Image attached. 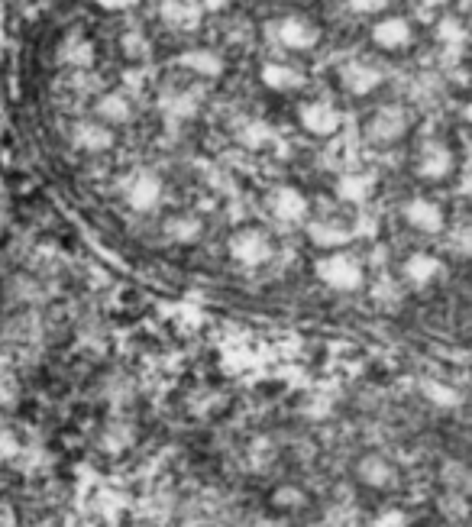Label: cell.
I'll list each match as a JSON object with an SVG mask.
<instances>
[{
  "label": "cell",
  "instance_id": "obj_1",
  "mask_svg": "<svg viewBox=\"0 0 472 527\" xmlns=\"http://www.w3.org/2000/svg\"><path fill=\"white\" fill-rule=\"evenodd\" d=\"M314 272L327 288L346 291V295L366 285V272H363V266H359V259H353L350 253H333V256L317 259Z\"/></svg>",
  "mask_w": 472,
  "mask_h": 527
},
{
  "label": "cell",
  "instance_id": "obj_2",
  "mask_svg": "<svg viewBox=\"0 0 472 527\" xmlns=\"http://www.w3.org/2000/svg\"><path fill=\"white\" fill-rule=\"evenodd\" d=\"M227 246H230V256L240 262V266H246V269L266 266V262L272 259V240L262 230H256V227L236 230Z\"/></svg>",
  "mask_w": 472,
  "mask_h": 527
},
{
  "label": "cell",
  "instance_id": "obj_3",
  "mask_svg": "<svg viewBox=\"0 0 472 527\" xmlns=\"http://www.w3.org/2000/svg\"><path fill=\"white\" fill-rule=\"evenodd\" d=\"M408 130H411L408 110L405 107H395V104L379 107L376 114L369 117V123H366V133H369L372 143H398Z\"/></svg>",
  "mask_w": 472,
  "mask_h": 527
},
{
  "label": "cell",
  "instance_id": "obj_4",
  "mask_svg": "<svg viewBox=\"0 0 472 527\" xmlns=\"http://www.w3.org/2000/svg\"><path fill=\"white\" fill-rule=\"evenodd\" d=\"M275 39H279V46L291 49V52H308L321 43V30L308 20V17H282L275 20Z\"/></svg>",
  "mask_w": 472,
  "mask_h": 527
},
{
  "label": "cell",
  "instance_id": "obj_5",
  "mask_svg": "<svg viewBox=\"0 0 472 527\" xmlns=\"http://www.w3.org/2000/svg\"><path fill=\"white\" fill-rule=\"evenodd\" d=\"M456 169V156L450 143L443 140H427L421 143V152H418V175L427 178V182H443V178H450Z\"/></svg>",
  "mask_w": 472,
  "mask_h": 527
},
{
  "label": "cell",
  "instance_id": "obj_6",
  "mask_svg": "<svg viewBox=\"0 0 472 527\" xmlns=\"http://www.w3.org/2000/svg\"><path fill=\"white\" fill-rule=\"evenodd\" d=\"M298 120H301V127L308 130L311 136H317V140H327V136H333L343 127V114L333 104H327V101L301 104Z\"/></svg>",
  "mask_w": 472,
  "mask_h": 527
},
{
  "label": "cell",
  "instance_id": "obj_7",
  "mask_svg": "<svg viewBox=\"0 0 472 527\" xmlns=\"http://www.w3.org/2000/svg\"><path fill=\"white\" fill-rule=\"evenodd\" d=\"M123 198L133 207L136 214H149L156 211L159 201H162V182L156 172H136L130 175L127 188H123Z\"/></svg>",
  "mask_w": 472,
  "mask_h": 527
},
{
  "label": "cell",
  "instance_id": "obj_8",
  "mask_svg": "<svg viewBox=\"0 0 472 527\" xmlns=\"http://www.w3.org/2000/svg\"><path fill=\"white\" fill-rule=\"evenodd\" d=\"M382 81H385L382 68L369 65V62L353 59V62H346V65L340 68V88L350 91V94H356V97H366V94H372V91H379Z\"/></svg>",
  "mask_w": 472,
  "mask_h": 527
},
{
  "label": "cell",
  "instance_id": "obj_9",
  "mask_svg": "<svg viewBox=\"0 0 472 527\" xmlns=\"http://www.w3.org/2000/svg\"><path fill=\"white\" fill-rule=\"evenodd\" d=\"M401 214H405L408 227L421 230V233H430V237L447 227V217H443L440 204H434L430 198H411V201H405Z\"/></svg>",
  "mask_w": 472,
  "mask_h": 527
},
{
  "label": "cell",
  "instance_id": "obj_10",
  "mask_svg": "<svg viewBox=\"0 0 472 527\" xmlns=\"http://www.w3.org/2000/svg\"><path fill=\"white\" fill-rule=\"evenodd\" d=\"M159 17H162L165 26H172V30L194 33L201 26L204 7L198 4V0H162V4H159Z\"/></svg>",
  "mask_w": 472,
  "mask_h": 527
},
{
  "label": "cell",
  "instance_id": "obj_11",
  "mask_svg": "<svg viewBox=\"0 0 472 527\" xmlns=\"http://www.w3.org/2000/svg\"><path fill=\"white\" fill-rule=\"evenodd\" d=\"M308 211H311V204L298 188L282 185L272 191V214L279 217L282 224H301V220H308Z\"/></svg>",
  "mask_w": 472,
  "mask_h": 527
},
{
  "label": "cell",
  "instance_id": "obj_12",
  "mask_svg": "<svg viewBox=\"0 0 472 527\" xmlns=\"http://www.w3.org/2000/svg\"><path fill=\"white\" fill-rule=\"evenodd\" d=\"M72 146L78 152H91V156H97V152H107L110 146H114V130H110L107 123L81 120L72 127Z\"/></svg>",
  "mask_w": 472,
  "mask_h": 527
},
{
  "label": "cell",
  "instance_id": "obj_13",
  "mask_svg": "<svg viewBox=\"0 0 472 527\" xmlns=\"http://www.w3.org/2000/svg\"><path fill=\"white\" fill-rule=\"evenodd\" d=\"M414 39V30L405 17H385L372 26V43L379 49H388V52H398V49H408Z\"/></svg>",
  "mask_w": 472,
  "mask_h": 527
},
{
  "label": "cell",
  "instance_id": "obj_14",
  "mask_svg": "<svg viewBox=\"0 0 472 527\" xmlns=\"http://www.w3.org/2000/svg\"><path fill=\"white\" fill-rule=\"evenodd\" d=\"M356 473H359V482L369 485V489H388V485L398 482V469L382 453L363 456V460H359V466H356Z\"/></svg>",
  "mask_w": 472,
  "mask_h": 527
},
{
  "label": "cell",
  "instance_id": "obj_15",
  "mask_svg": "<svg viewBox=\"0 0 472 527\" xmlns=\"http://www.w3.org/2000/svg\"><path fill=\"white\" fill-rule=\"evenodd\" d=\"M259 78H262V85H266L269 91H279V94L301 91L304 85H308V78H304L298 68H291L285 62H266L259 68Z\"/></svg>",
  "mask_w": 472,
  "mask_h": 527
},
{
  "label": "cell",
  "instance_id": "obj_16",
  "mask_svg": "<svg viewBox=\"0 0 472 527\" xmlns=\"http://www.w3.org/2000/svg\"><path fill=\"white\" fill-rule=\"evenodd\" d=\"M178 65L188 68V72H194V75H201V78H220L227 72L224 55L214 49H188L178 55Z\"/></svg>",
  "mask_w": 472,
  "mask_h": 527
},
{
  "label": "cell",
  "instance_id": "obj_17",
  "mask_svg": "<svg viewBox=\"0 0 472 527\" xmlns=\"http://www.w3.org/2000/svg\"><path fill=\"white\" fill-rule=\"evenodd\" d=\"M376 191V175L372 172H346L337 182V198L346 204H363Z\"/></svg>",
  "mask_w": 472,
  "mask_h": 527
},
{
  "label": "cell",
  "instance_id": "obj_18",
  "mask_svg": "<svg viewBox=\"0 0 472 527\" xmlns=\"http://www.w3.org/2000/svg\"><path fill=\"white\" fill-rule=\"evenodd\" d=\"M94 114H97V120H101V123H107V127H117V123H127L133 117V104H130L127 94L110 91V94H104L101 101L94 104Z\"/></svg>",
  "mask_w": 472,
  "mask_h": 527
},
{
  "label": "cell",
  "instance_id": "obj_19",
  "mask_svg": "<svg viewBox=\"0 0 472 527\" xmlns=\"http://www.w3.org/2000/svg\"><path fill=\"white\" fill-rule=\"evenodd\" d=\"M401 272H405V279L411 285L424 288V285H430L443 272V262L437 256H430V253H411L405 259V269H401Z\"/></svg>",
  "mask_w": 472,
  "mask_h": 527
},
{
  "label": "cell",
  "instance_id": "obj_20",
  "mask_svg": "<svg viewBox=\"0 0 472 527\" xmlns=\"http://www.w3.org/2000/svg\"><path fill=\"white\" fill-rule=\"evenodd\" d=\"M308 237H311V243L324 246V249H340L353 240V230L343 224H333V220H314V224L308 227Z\"/></svg>",
  "mask_w": 472,
  "mask_h": 527
},
{
  "label": "cell",
  "instance_id": "obj_21",
  "mask_svg": "<svg viewBox=\"0 0 472 527\" xmlns=\"http://www.w3.org/2000/svg\"><path fill=\"white\" fill-rule=\"evenodd\" d=\"M159 110L172 123H185V120L198 117V101H194V94H188V91H172L159 101Z\"/></svg>",
  "mask_w": 472,
  "mask_h": 527
},
{
  "label": "cell",
  "instance_id": "obj_22",
  "mask_svg": "<svg viewBox=\"0 0 472 527\" xmlns=\"http://www.w3.org/2000/svg\"><path fill=\"white\" fill-rule=\"evenodd\" d=\"M59 62L62 65H75V68H88L94 65V43L85 36L72 33L65 39V43L59 46Z\"/></svg>",
  "mask_w": 472,
  "mask_h": 527
},
{
  "label": "cell",
  "instance_id": "obj_23",
  "mask_svg": "<svg viewBox=\"0 0 472 527\" xmlns=\"http://www.w3.org/2000/svg\"><path fill=\"white\" fill-rule=\"evenodd\" d=\"M201 233H204V224H201L198 217H188V214L172 217L169 224H165V237H169L172 243H182V246L198 243V240H201Z\"/></svg>",
  "mask_w": 472,
  "mask_h": 527
},
{
  "label": "cell",
  "instance_id": "obj_24",
  "mask_svg": "<svg viewBox=\"0 0 472 527\" xmlns=\"http://www.w3.org/2000/svg\"><path fill=\"white\" fill-rule=\"evenodd\" d=\"M236 140H240L246 149H262L272 140V127L266 120H246L240 130H236Z\"/></svg>",
  "mask_w": 472,
  "mask_h": 527
},
{
  "label": "cell",
  "instance_id": "obj_25",
  "mask_svg": "<svg viewBox=\"0 0 472 527\" xmlns=\"http://www.w3.org/2000/svg\"><path fill=\"white\" fill-rule=\"evenodd\" d=\"M424 392H427L430 401H434V405H440V408H456V405H460V392H453V388H443V385L427 382Z\"/></svg>",
  "mask_w": 472,
  "mask_h": 527
},
{
  "label": "cell",
  "instance_id": "obj_26",
  "mask_svg": "<svg viewBox=\"0 0 472 527\" xmlns=\"http://www.w3.org/2000/svg\"><path fill=\"white\" fill-rule=\"evenodd\" d=\"M437 36H440L447 46H456V43H463V39H466V26L456 20V17H447V20L437 26Z\"/></svg>",
  "mask_w": 472,
  "mask_h": 527
},
{
  "label": "cell",
  "instance_id": "obj_27",
  "mask_svg": "<svg viewBox=\"0 0 472 527\" xmlns=\"http://www.w3.org/2000/svg\"><path fill=\"white\" fill-rule=\"evenodd\" d=\"M275 505H279V508H301L304 505V492L301 489H288V485H285V489L275 492Z\"/></svg>",
  "mask_w": 472,
  "mask_h": 527
},
{
  "label": "cell",
  "instance_id": "obj_28",
  "mask_svg": "<svg viewBox=\"0 0 472 527\" xmlns=\"http://www.w3.org/2000/svg\"><path fill=\"white\" fill-rule=\"evenodd\" d=\"M372 527H408V515L401 508H388L376 518V524H372Z\"/></svg>",
  "mask_w": 472,
  "mask_h": 527
},
{
  "label": "cell",
  "instance_id": "obj_29",
  "mask_svg": "<svg viewBox=\"0 0 472 527\" xmlns=\"http://www.w3.org/2000/svg\"><path fill=\"white\" fill-rule=\"evenodd\" d=\"M346 4H350L353 13H366L369 17V13H382L392 0H346Z\"/></svg>",
  "mask_w": 472,
  "mask_h": 527
},
{
  "label": "cell",
  "instance_id": "obj_30",
  "mask_svg": "<svg viewBox=\"0 0 472 527\" xmlns=\"http://www.w3.org/2000/svg\"><path fill=\"white\" fill-rule=\"evenodd\" d=\"M101 10H110V13H123V10H133L140 0H94Z\"/></svg>",
  "mask_w": 472,
  "mask_h": 527
},
{
  "label": "cell",
  "instance_id": "obj_31",
  "mask_svg": "<svg viewBox=\"0 0 472 527\" xmlns=\"http://www.w3.org/2000/svg\"><path fill=\"white\" fill-rule=\"evenodd\" d=\"M123 46H127V49H123V52H127V55H143L146 49V39L143 36H133V33H127V36H123Z\"/></svg>",
  "mask_w": 472,
  "mask_h": 527
},
{
  "label": "cell",
  "instance_id": "obj_32",
  "mask_svg": "<svg viewBox=\"0 0 472 527\" xmlns=\"http://www.w3.org/2000/svg\"><path fill=\"white\" fill-rule=\"evenodd\" d=\"M207 10H220V7H227V0H207V4H201Z\"/></svg>",
  "mask_w": 472,
  "mask_h": 527
},
{
  "label": "cell",
  "instance_id": "obj_33",
  "mask_svg": "<svg viewBox=\"0 0 472 527\" xmlns=\"http://www.w3.org/2000/svg\"><path fill=\"white\" fill-rule=\"evenodd\" d=\"M424 4H427V7H447L450 0H424Z\"/></svg>",
  "mask_w": 472,
  "mask_h": 527
}]
</instances>
